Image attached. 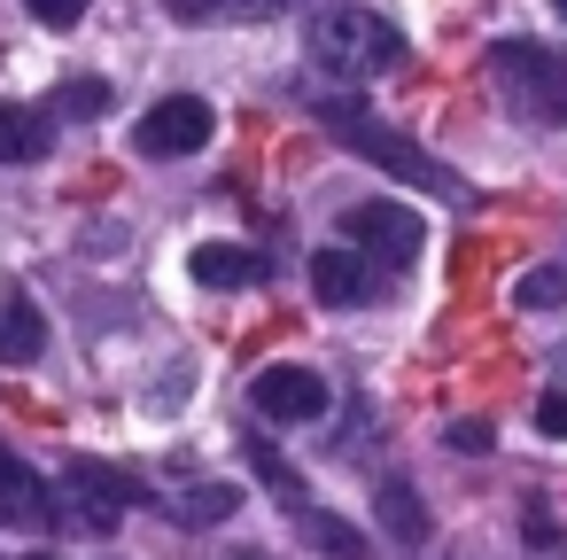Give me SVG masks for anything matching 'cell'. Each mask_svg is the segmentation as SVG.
Masks as SVG:
<instances>
[{"label": "cell", "instance_id": "cell-1", "mask_svg": "<svg viewBox=\"0 0 567 560\" xmlns=\"http://www.w3.org/2000/svg\"><path fill=\"white\" fill-rule=\"evenodd\" d=\"M311 118L327 125V141L334 149H350V156H365L373 172H389V180H404V187H420V195H443V203H474V187L443 164V156H427L412 133H396V125H381L365 102H311Z\"/></svg>", "mask_w": 567, "mask_h": 560}, {"label": "cell", "instance_id": "cell-2", "mask_svg": "<svg viewBox=\"0 0 567 560\" xmlns=\"http://www.w3.org/2000/svg\"><path fill=\"white\" fill-rule=\"evenodd\" d=\"M311 63L334 71V79H381L404 63V32L373 9H358V0H327V9L311 17Z\"/></svg>", "mask_w": 567, "mask_h": 560}, {"label": "cell", "instance_id": "cell-3", "mask_svg": "<svg viewBox=\"0 0 567 560\" xmlns=\"http://www.w3.org/2000/svg\"><path fill=\"white\" fill-rule=\"evenodd\" d=\"M489 79L497 94L528 118V125H567V55L544 40H497L489 48Z\"/></svg>", "mask_w": 567, "mask_h": 560}, {"label": "cell", "instance_id": "cell-4", "mask_svg": "<svg viewBox=\"0 0 567 560\" xmlns=\"http://www.w3.org/2000/svg\"><path fill=\"white\" fill-rule=\"evenodd\" d=\"M342 242H358L373 265L404 273V265L427 250V226H420V211H404V203H389V195H365V203L342 211Z\"/></svg>", "mask_w": 567, "mask_h": 560}, {"label": "cell", "instance_id": "cell-5", "mask_svg": "<svg viewBox=\"0 0 567 560\" xmlns=\"http://www.w3.org/2000/svg\"><path fill=\"white\" fill-rule=\"evenodd\" d=\"M210 133H218V118H210L203 94H164V102H148V118L133 125V149H141V156H203Z\"/></svg>", "mask_w": 567, "mask_h": 560}, {"label": "cell", "instance_id": "cell-6", "mask_svg": "<svg viewBox=\"0 0 567 560\" xmlns=\"http://www.w3.org/2000/svg\"><path fill=\"white\" fill-rule=\"evenodd\" d=\"M389 288V265H373L358 242H334V250H311V296L327 312H358Z\"/></svg>", "mask_w": 567, "mask_h": 560}, {"label": "cell", "instance_id": "cell-7", "mask_svg": "<svg viewBox=\"0 0 567 560\" xmlns=\"http://www.w3.org/2000/svg\"><path fill=\"white\" fill-rule=\"evenodd\" d=\"M249 405L265 420H319L334 397H327V374H311V366H265L249 381Z\"/></svg>", "mask_w": 567, "mask_h": 560}, {"label": "cell", "instance_id": "cell-8", "mask_svg": "<svg viewBox=\"0 0 567 560\" xmlns=\"http://www.w3.org/2000/svg\"><path fill=\"white\" fill-rule=\"evenodd\" d=\"M63 490H79V498H86L79 513H86L94 529H117V521L141 506V482H133V475H117V467H102V459H71V467H63Z\"/></svg>", "mask_w": 567, "mask_h": 560}, {"label": "cell", "instance_id": "cell-9", "mask_svg": "<svg viewBox=\"0 0 567 560\" xmlns=\"http://www.w3.org/2000/svg\"><path fill=\"white\" fill-rule=\"evenodd\" d=\"M63 521V506H55V490L0 444V529H55Z\"/></svg>", "mask_w": 567, "mask_h": 560}, {"label": "cell", "instance_id": "cell-10", "mask_svg": "<svg viewBox=\"0 0 567 560\" xmlns=\"http://www.w3.org/2000/svg\"><path fill=\"white\" fill-rule=\"evenodd\" d=\"M280 513H288V529H296V544H311L319 560H365L358 521H342V513H334V506H319L311 490H303V498H288Z\"/></svg>", "mask_w": 567, "mask_h": 560}, {"label": "cell", "instance_id": "cell-11", "mask_svg": "<svg viewBox=\"0 0 567 560\" xmlns=\"http://www.w3.org/2000/svg\"><path fill=\"white\" fill-rule=\"evenodd\" d=\"M187 265H195L203 288H257V281H272V257L265 250H241V242H203Z\"/></svg>", "mask_w": 567, "mask_h": 560}, {"label": "cell", "instance_id": "cell-12", "mask_svg": "<svg viewBox=\"0 0 567 560\" xmlns=\"http://www.w3.org/2000/svg\"><path fill=\"white\" fill-rule=\"evenodd\" d=\"M48 149H55V110L0 102V164H40Z\"/></svg>", "mask_w": 567, "mask_h": 560}, {"label": "cell", "instance_id": "cell-13", "mask_svg": "<svg viewBox=\"0 0 567 560\" xmlns=\"http://www.w3.org/2000/svg\"><path fill=\"white\" fill-rule=\"evenodd\" d=\"M373 513H381V529H389L396 544H420V537L435 529V521H427V506H420V490H412V482H396V475L373 490Z\"/></svg>", "mask_w": 567, "mask_h": 560}, {"label": "cell", "instance_id": "cell-14", "mask_svg": "<svg viewBox=\"0 0 567 560\" xmlns=\"http://www.w3.org/2000/svg\"><path fill=\"white\" fill-rule=\"evenodd\" d=\"M48 350V319H40V304H9V312H0V366H32Z\"/></svg>", "mask_w": 567, "mask_h": 560}, {"label": "cell", "instance_id": "cell-15", "mask_svg": "<svg viewBox=\"0 0 567 560\" xmlns=\"http://www.w3.org/2000/svg\"><path fill=\"white\" fill-rule=\"evenodd\" d=\"M234 506H241V490H234V482H195L172 513H179V521H195V529H210V521H226Z\"/></svg>", "mask_w": 567, "mask_h": 560}, {"label": "cell", "instance_id": "cell-16", "mask_svg": "<svg viewBox=\"0 0 567 560\" xmlns=\"http://www.w3.org/2000/svg\"><path fill=\"white\" fill-rule=\"evenodd\" d=\"M513 304H520V312H559V304H567V265L520 273V281H513Z\"/></svg>", "mask_w": 567, "mask_h": 560}, {"label": "cell", "instance_id": "cell-17", "mask_svg": "<svg viewBox=\"0 0 567 560\" xmlns=\"http://www.w3.org/2000/svg\"><path fill=\"white\" fill-rule=\"evenodd\" d=\"M48 110H55V118H102V110H110V86H102V79H71V86H55Z\"/></svg>", "mask_w": 567, "mask_h": 560}, {"label": "cell", "instance_id": "cell-18", "mask_svg": "<svg viewBox=\"0 0 567 560\" xmlns=\"http://www.w3.org/2000/svg\"><path fill=\"white\" fill-rule=\"evenodd\" d=\"M249 467H257V475L272 482V498H280V506H288V498H303V482H296V475L280 467V451H272L265 436H249Z\"/></svg>", "mask_w": 567, "mask_h": 560}, {"label": "cell", "instance_id": "cell-19", "mask_svg": "<svg viewBox=\"0 0 567 560\" xmlns=\"http://www.w3.org/2000/svg\"><path fill=\"white\" fill-rule=\"evenodd\" d=\"M24 9H32V24H48V32H71V24L94 9V0H24Z\"/></svg>", "mask_w": 567, "mask_h": 560}, {"label": "cell", "instance_id": "cell-20", "mask_svg": "<svg viewBox=\"0 0 567 560\" xmlns=\"http://www.w3.org/2000/svg\"><path fill=\"white\" fill-rule=\"evenodd\" d=\"M226 9H234V0H164V17H172V24H218Z\"/></svg>", "mask_w": 567, "mask_h": 560}, {"label": "cell", "instance_id": "cell-21", "mask_svg": "<svg viewBox=\"0 0 567 560\" xmlns=\"http://www.w3.org/2000/svg\"><path fill=\"white\" fill-rule=\"evenodd\" d=\"M489 444H497V436H489V420H451V451H466V459H474V451H489Z\"/></svg>", "mask_w": 567, "mask_h": 560}, {"label": "cell", "instance_id": "cell-22", "mask_svg": "<svg viewBox=\"0 0 567 560\" xmlns=\"http://www.w3.org/2000/svg\"><path fill=\"white\" fill-rule=\"evenodd\" d=\"M536 428L544 436H567V389H544L536 397Z\"/></svg>", "mask_w": 567, "mask_h": 560}, {"label": "cell", "instance_id": "cell-23", "mask_svg": "<svg viewBox=\"0 0 567 560\" xmlns=\"http://www.w3.org/2000/svg\"><path fill=\"white\" fill-rule=\"evenodd\" d=\"M296 0H234V17H249V24H265V17H288Z\"/></svg>", "mask_w": 567, "mask_h": 560}, {"label": "cell", "instance_id": "cell-24", "mask_svg": "<svg viewBox=\"0 0 567 560\" xmlns=\"http://www.w3.org/2000/svg\"><path fill=\"white\" fill-rule=\"evenodd\" d=\"M551 9H559V17H567V0H551Z\"/></svg>", "mask_w": 567, "mask_h": 560}]
</instances>
